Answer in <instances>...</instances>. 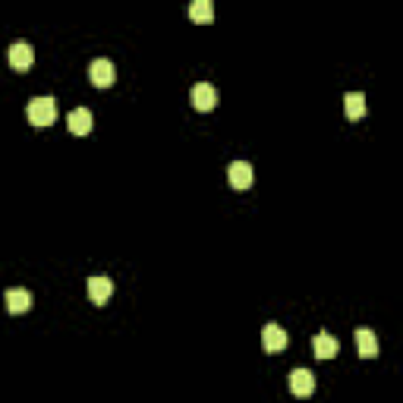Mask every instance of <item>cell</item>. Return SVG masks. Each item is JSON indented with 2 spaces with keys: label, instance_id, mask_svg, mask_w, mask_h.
Masks as SVG:
<instances>
[{
  "label": "cell",
  "instance_id": "obj_9",
  "mask_svg": "<svg viewBox=\"0 0 403 403\" xmlns=\"http://www.w3.org/2000/svg\"><path fill=\"white\" fill-rule=\"evenodd\" d=\"M67 123H69V132H73V136H89V132H92V110L89 108L69 110Z\"/></svg>",
  "mask_w": 403,
  "mask_h": 403
},
{
  "label": "cell",
  "instance_id": "obj_3",
  "mask_svg": "<svg viewBox=\"0 0 403 403\" xmlns=\"http://www.w3.org/2000/svg\"><path fill=\"white\" fill-rule=\"evenodd\" d=\"M227 180H230L233 189H249L255 180V171L249 161H233L230 167H227Z\"/></svg>",
  "mask_w": 403,
  "mask_h": 403
},
{
  "label": "cell",
  "instance_id": "obj_1",
  "mask_svg": "<svg viewBox=\"0 0 403 403\" xmlns=\"http://www.w3.org/2000/svg\"><path fill=\"white\" fill-rule=\"evenodd\" d=\"M26 117H28V123L32 126H51L57 120V101L54 98H48V95H38V98H32L28 101V108H26Z\"/></svg>",
  "mask_w": 403,
  "mask_h": 403
},
{
  "label": "cell",
  "instance_id": "obj_4",
  "mask_svg": "<svg viewBox=\"0 0 403 403\" xmlns=\"http://www.w3.org/2000/svg\"><path fill=\"white\" fill-rule=\"evenodd\" d=\"M89 76H92V83H95L98 89H108V85H114L117 69H114V63H110L108 57H98V60H92Z\"/></svg>",
  "mask_w": 403,
  "mask_h": 403
},
{
  "label": "cell",
  "instance_id": "obj_14",
  "mask_svg": "<svg viewBox=\"0 0 403 403\" xmlns=\"http://www.w3.org/2000/svg\"><path fill=\"white\" fill-rule=\"evenodd\" d=\"M189 16L196 22H212L214 19V3H212V0H192Z\"/></svg>",
  "mask_w": 403,
  "mask_h": 403
},
{
  "label": "cell",
  "instance_id": "obj_11",
  "mask_svg": "<svg viewBox=\"0 0 403 403\" xmlns=\"http://www.w3.org/2000/svg\"><path fill=\"white\" fill-rule=\"evenodd\" d=\"M3 302H7V309H10V312H13V315L28 312V309H32V293H28L26 287H13V290H7Z\"/></svg>",
  "mask_w": 403,
  "mask_h": 403
},
{
  "label": "cell",
  "instance_id": "obj_12",
  "mask_svg": "<svg viewBox=\"0 0 403 403\" xmlns=\"http://www.w3.org/2000/svg\"><path fill=\"white\" fill-rule=\"evenodd\" d=\"M356 347H359L362 359H375V356H378V337H375V331H369V328L356 331Z\"/></svg>",
  "mask_w": 403,
  "mask_h": 403
},
{
  "label": "cell",
  "instance_id": "obj_7",
  "mask_svg": "<svg viewBox=\"0 0 403 403\" xmlns=\"http://www.w3.org/2000/svg\"><path fill=\"white\" fill-rule=\"evenodd\" d=\"M35 63V48L28 42H13L10 44V67L13 69H28Z\"/></svg>",
  "mask_w": 403,
  "mask_h": 403
},
{
  "label": "cell",
  "instance_id": "obj_2",
  "mask_svg": "<svg viewBox=\"0 0 403 403\" xmlns=\"http://www.w3.org/2000/svg\"><path fill=\"white\" fill-rule=\"evenodd\" d=\"M287 331L280 328L277 321H268L265 328H261V347L268 350V353H280V350L287 347Z\"/></svg>",
  "mask_w": 403,
  "mask_h": 403
},
{
  "label": "cell",
  "instance_id": "obj_8",
  "mask_svg": "<svg viewBox=\"0 0 403 403\" xmlns=\"http://www.w3.org/2000/svg\"><path fill=\"white\" fill-rule=\"evenodd\" d=\"M312 350L318 359H334V356L341 353V341H337L334 334H328V331H321V334H315Z\"/></svg>",
  "mask_w": 403,
  "mask_h": 403
},
{
  "label": "cell",
  "instance_id": "obj_6",
  "mask_svg": "<svg viewBox=\"0 0 403 403\" xmlns=\"http://www.w3.org/2000/svg\"><path fill=\"white\" fill-rule=\"evenodd\" d=\"M218 104V92L212 83H196L192 85V108L196 110H212Z\"/></svg>",
  "mask_w": 403,
  "mask_h": 403
},
{
  "label": "cell",
  "instance_id": "obj_13",
  "mask_svg": "<svg viewBox=\"0 0 403 403\" xmlns=\"http://www.w3.org/2000/svg\"><path fill=\"white\" fill-rule=\"evenodd\" d=\"M343 110H347L350 120L366 117V95H362V92H347V95H343Z\"/></svg>",
  "mask_w": 403,
  "mask_h": 403
},
{
  "label": "cell",
  "instance_id": "obj_10",
  "mask_svg": "<svg viewBox=\"0 0 403 403\" xmlns=\"http://www.w3.org/2000/svg\"><path fill=\"white\" fill-rule=\"evenodd\" d=\"M290 391L296 397H309L315 391V375L309 369H293L290 372Z\"/></svg>",
  "mask_w": 403,
  "mask_h": 403
},
{
  "label": "cell",
  "instance_id": "obj_5",
  "mask_svg": "<svg viewBox=\"0 0 403 403\" xmlns=\"http://www.w3.org/2000/svg\"><path fill=\"white\" fill-rule=\"evenodd\" d=\"M110 293H114V280H110L108 274H92L89 277V300L98 302V306H104V302L110 300Z\"/></svg>",
  "mask_w": 403,
  "mask_h": 403
}]
</instances>
